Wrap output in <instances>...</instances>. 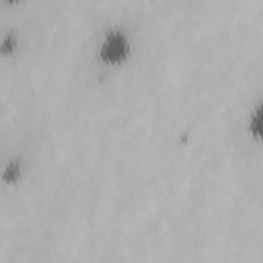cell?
Wrapping results in <instances>:
<instances>
[{
	"label": "cell",
	"instance_id": "cell-4",
	"mask_svg": "<svg viewBox=\"0 0 263 263\" xmlns=\"http://www.w3.org/2000/svg\"><path fill=\"white\" fill-rule=\"evenodd\" d=\"M10 49V39H4V51H8Z\"/></svg>",
	"mask_w": 263,
	"mask_h": 263
},
{
	"label": "cell",
	"instance_id": "cell-1",
	"mask_svg": "<svg viewBox=\"0 0 263 263\" xmlns=\"http://www.w3.org/2000/svg\"><path fill=\"white\" fill-rule=\"evenodd\" d=\"M125 51H127V43H125L123 35L111 33V35L105 39V43H103L101 55H103V60H107V62H119V60L125 55Z\"/></svg>",
	"mask_w": 263,
	"mask_h": 263
},
{
	"label": "cell",
	"instance_id": "cell-3",
	"mask_svg": "<svg viewBox=\"0 0 263 263\" xmlns=\"http://www.w3.org/2000/svg\"><path fill=\"white\" fill-rule=\"evenodd\" d=\"M14 168H16V164H10V166L6 168V173H4V179H6V181H10V179H12V175H14Z\"/></svg>",
	"mask_w": 263,
	"mask_h": 263
},
{
	"label": "cell",
	"instance_id": "cell-2",
	"mask_svg": "<svg viewBox=\"0 0 263 263\" xmlns=\"http://www.w3.org/2000/svg\"><path fill=\"white\" fill-rule=\"evenodd\" d=\"M251 129L257 134V136H263V107L255 113L253 121H251Z\"/></svg>",
	"mask_w": 263,
	"mask_h": 263
}]
</instances>
